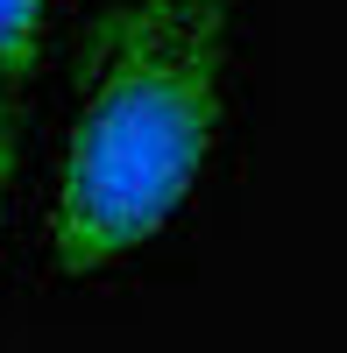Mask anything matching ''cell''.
<instances>
[{
	"mask_svg": "<svg viewBox=\"0 0 347 353\" xmlns=\"http://www.w3.org/2000/svg\"><path fill=\"white\" fill-rule=\"evenodd\" d=\"M234 113V0H121L85 57L50 191L71 276L113 269L198 198Z\"/></svg>",
	"mask_w": 347,
	"mask_h": 353,
	"instance_id": "obj_1",
	"label": "cell"
},
{
	"mask_svg": "<svg viewBox=\"0 0 347 353\" xmlns=\"http://www.w3.org/2000/svg\"><path fill=\"white\" fill-rule=\"evenodd\" d=\"M50 36H57V0H0V99L43 78Z\"/></svg>",
	"mask_w": 347,
	"mask_h": 353,
	"instance_id": "obj_2",
	"label": "cell"
},
{
	"mask_svg": "<svg viewBox=\"0 0 347 353\" xmlns=\"http://www.w3.org/2000/svg\"><path fill=\"white\" fill-rule=\"evenodd\" d=\"M8 163H15V149H8V128H0V184H8Z\"/></svg>",
	"mask_w": 347,
	"mask_h": 353,
	"instance_id": "obj_3",
	"label": "cell"
}]
</instances>
